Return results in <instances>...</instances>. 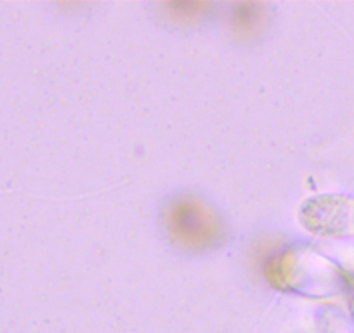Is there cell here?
Segmentation results:
<instances>
[{"instance_id": "1", "label": "cell", "mask_w": 354, "mask_h": 333, "mask_svg": "<svg viewBox=\"0 0 354 333\" xmlns=\"http://www.w3.org/2000/svg\"><path fill=\"white\" fill-rule=\"evenodd\" d=\"M167 227L177 245L188 250L214 248L223 236L216 213L200 200L179 198L167 210Z\"/></svg>"}]
</instances>
